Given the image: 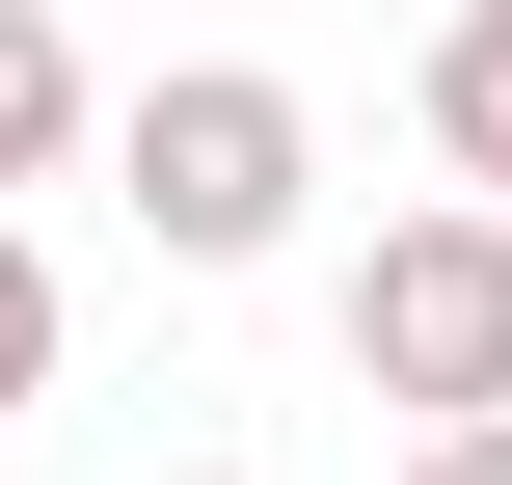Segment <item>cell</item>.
I'll list each match as a JSON object with an SVG mask.
<instances>
[{
  "mask_svg": "<svg viewBox=\"0 0 512 485\" xmlns=\"http://www.w3.org/2000/svg\"><path fill=\"white\" fill-rule=\"evenodd\" d=\"M405 485H512V405H432V432H405Z\"/></svg>",
  "mask_w": 512,
  "mask_h": 485,
  "instance_id": "6",
  "label": "cell"
},
{
  "mask_svg": "<svg viewBox=\"0 0 512 485\" xmlns=\"http://www.w3.org/2000/svg\"><path fill=\"white\" fill-rule=\"evenodd\" d=\"M0 405H54V270H27V216H0Z\"/></svg>",
  "mask_w": 512,
  "mask_h": 485,
  "instance_id": "5",
  "label": "cell"
},
{
  "mask_svg": "<svg viewBox=\"0 0 512 485\" xmlns=\"http://www.w3.org/2000/svg\"><path fill=\"white\" fill-rule=\"evenodd\" d=\"M486 27H512V0H486Z\"/></svg>",
  "mask_w": 512,
  "mask_h": 485,
  "instance_id": "7",
  "label": "cell"
},
{
  "mask_svg": "<svg viewBox=\"0 0 512 485\" xmlns=\"http://www.w3.org/2000/svg\"><path fill=\"white\" fill-rule=\"evenodd\" d=\"M432 162H459V189H512V27H486V0L432 27Z\"/></svg>",
  "mask_w": 512,
  "mask_h": 485,
  "instance_id": "4",
  "label": "cell"
},
{
  "mask_svg": "<svg viewBox=\"0 0 512 485\" xmlns=\"http://www.w3.org/2000/svg\"><path fill=\"white\" fill-rule=\"evenodd\" d=\"M189 485H216V459H189Z\"/></svg>",
  "mask_w": 512,
  "mask_h": 485,
  "instance_id": "8",
  "label": "cell"
},
{
  "mask_svg": "<svg viewBox=\"0 0 512 485\" xmlns=\"http://www.w3.org/2000/svg\"><path fill=\"white\" fill-rule=\"evenodd\" d=\"M81 135H108V81H81V27H54V0H0V189H54Z\"/></svg>",
  "mask_w": 512,
  "mask_h": 485,
  "instance_id": "3",
  "label": "cell"
},
{
  "mask_svg": "<svg viewBox=\"0 0 512 485\" xmlns=\"http://www.w3.org/2000/svg\"><path fill=\"white\" fill-rule=\"evenodd\" d=\"M351 378H378L405 432H432V405H512V189L351 243Z\"/></svg>",
  "mask_w": 512,
  "mask_h": 485,
  "instance_id": "2",
  "label": "cell"
},
{
  "mask_svg": "<svg viewBox=\"0 0 512 485\" xmlns=\"http://www.w3.org/2000/svg\"><path fill=\"white\" fill-rule=\"evenodd\" d=\"M108 189H135V243H162V270H270V243H297V189H324V108H297V81H243V54H189V81H135V108H108Z\"/></svg>",
  "mask_w": 512,
  "mask_h": 485,
  "instance_id": "1",
  "label": "cell"
}]
</instances>
